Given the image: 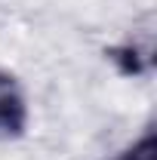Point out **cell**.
Instances as JSON below:
<instances>
[{
    "label": "cell",
    "instance_id": "7a4b0ae2",
    "mask_svg": "<svg viewBox=\"0 0 157 160\" xmlns=\"http://www.w3.org/2000/svg\"><path fill=\"white\" fill-rule=\"evenodd\" d=\"M117 160H157V132L148 129L142 139H136L129 148H123Z\"/></svg>",
    "mask_w": 157,
    "mask_h": 160
},
{
    "label": "cell",
    "instance_id": "6da1fadb",
    "mask_svg": "<svg viewBox=\"0 0 157 160\" xmlns=\"http://www.w3.org/2000/svg\"><path fill=\"white\" fill-rule=\"evenodd\" d=\"M28 126V102L19 80L0 71V139H16Z\"/></svg>",
    "mask_w": 157,
    "mask_h": 160
}]
</instances>
